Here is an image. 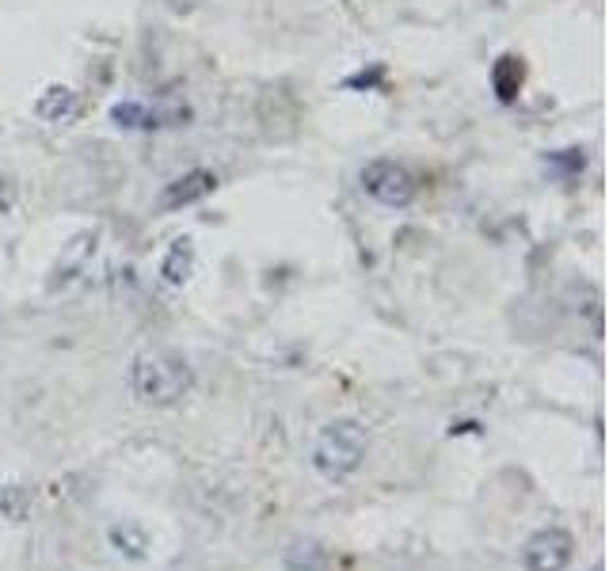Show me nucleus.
<instances>
[{"label":"nucleus","mask_w":609,"mask_h":571,"mask_svg":"<svg viewBox=\"0 0 609 571\" xmlns=\"http://www.w3.org/2000/svg\"><path fill=\"white\" fill-rule=\"evenodd\" d=\"M214 187H218V175L206 172V168H195V172L175 175V180L160 191V206H165V210H183V206L203 203Z\"/></svg>","instance_id":"5"},{"label":"nucleus","mask_w":609,"mask_h":571,"mask_svg":"<svg viewBox=\"0 0 609 571\" xmlns=\"http://www.w3.org/2000/svg\"><path fill=\"white\" fill-rule=\"evenodd\" d=\"M35 111H38V119H42V122L65 126V122H73L76 111H81V99H76V92H69V88H61V84H53V88H46L42 96H38Z\"/></svg>","instance_id":"7"},{"label":"nucleus","mask_w":609,"mask_h":571,"mask_svg":"<svg viewBox=\"0 0 609 571\" xmlns=\"http://www.w3.org/2000/svg\"><path fill=\"white\" fill-rule=\"evenodd\" d=\"M111 545L122 552L126 560H145V549H149V542H145V530L134 526V522H122V526H111Z\"/></svg>","instance_id":"10"},{"label":"nucleus","mask_w":609,"mask_h":571,"mask_svg":"<svg viewBox=\"0 0 609 571\" xmlns=\"http://www.w3.org/2000/svg\"><path fill=\"white\" fill-rule=\"evenodd\" d=\"M27 507H31V491L27 488H0V511L8 514V519H15L20 522L23 514H27Z\"/></svg>","instance_id":"12"},{"label":"nucleus","mask_w":609,"mask_h":571,"mask_svg":"<svg viewBox=\"0 0 609 571\" xmlns=\"http://www.w3.org/2000/svg\"><path fill=\"white\" fill-rule=\"evenodd\" d=\"M134 397L149 408H172L195 389V366L180 351H145L130 369Z\"/></svg>","instance_id":"1"},{"label":"nucleus","mask_w":609,"mask_h":571,"mask_svg":"<svg viewBox=\"0 0 609 571\" xmlns=\"http://www.w3.org/2000/svg\"><path fill=\"white\" fill-rule=\"evenodd\" d=\"M381 69H369V73H358V76H351V81H346V88H377V84H381Z\"/></svg>","instance_id":"13"},{"label":"nucleus","mask_w":609,"mask_h":571,"mask_svg":"<svg viewBox=\"0 0 609 571\" xmlns=\"http://www.w3.org/2000/svg\"><path fill=\"white\" fill-rule=\"evenodd\" d=\"M282 571H331V552L316 537H297L282 552Z\"/></svg>","instance_id":"6"},{"label":"nucleus","mask_w":609,"mask_h":571,"mask_svg":"<svg viewBox=\"0 0 609 571\" xmlns=\"http://www.w3.org/2000/svg\"><path fill=\"white\" fill-rule=\"evenodd\" d=\"M362 191H366L374 203L404 210V206H412L415 195H419V183H415V175L407 172L404 165H397V160H369V165L362 168Z\"/></svg>","instance_id":"3"},{"label":"nucleus","mask_w":609,"mask_h":571,"mask_svg":"<svg viewBox=\"0 0 609 571\" xmlns=\"http://www.w3.org/2000/svg\"><path fill=\"white\" fill-rule=\"evenodd\" d=\"M522 81H526V65L514 53H503V58L491 65V88H496L499 104H514L522 92Z\"/></svg>","instance_id":"8"},{"label":"nucleus","mask_w":609,"mask_h":571,"mask_svg":"<svg viewBox=\"0 0 609 571\" xmlns=\"http://www.w3.org/2000/svg\"><path fill=\"white\" fill-rule=\"evenodd\" d=\"M369 453V435L358 420L351 415H339V420L324 423L320 435L313 442V453H308V465L324 476L328 484H343L366 465Z\"/></svg>","instance_id":"2"},{"label":"nucleus","mask_w":609,"mask_h":571,"mask_svg":"<svg viewBox=\"0 0 609 571\" xmlns=\"http://www.w3.org/2000/svg\"><path fill=\"white\" fill-rule=\"evenodd\" d=\"M575 560V537L564 526H545L522 545L526 571H568Z\"/></svg>","instance_id":"4"},{"label":"nucleus","mask_w":609,"mask_h":571,"mask_svg":"<svg viewBox=\"0 0 609 571\" xmlns=\"http://www.w3.org/2000/svg\"><path fill=\"white\" fill-rule=\"evenodd\" d=\"M545 168L552 175H560V180H575L587 168V157H583V149H557L545 157Z\"/></svg>","instance_id":"11"},{"label":"nucleus","mask_w":609,"mask_h":571,"mask_svg":"<svg viewBox=\"0 0 609 571\" xmlns=\"http://www.w3.org/2000/svg\"><path fill=\"white\" fill-rule=\"evenodd\" d=\"M0 198H4V180H0Z\"/></svg>","instance_id":"14"},{"label":"nucleus","mask_w":609,"mask_h":571,"mask_svg":"<svg viewBox=\"0 0 609 571\" xmlns=\"http://www.w3.org/2000/svg\"><path fill=\"white\" fill-rule=\"evenodd\" d=\"M191 271H195V244H191L187 236H180V241L168 248L165 264H160V275H165L168 286H183L191 279Z\"/></svg>","instance_id":"9"}]
</instances>
